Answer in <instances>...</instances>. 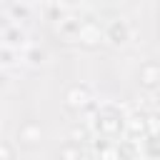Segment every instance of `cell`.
Instances as JSON below:
<instances>
[{
    "label": "cell",
    "instance_id": "obj_1",
    "mask_svg": "<svg viewBox=\"0 0 160 160\" xmlns=\"http://www.w3.org/2000/svg\"><path fill=\"white\" fill-rule=\"evenodd\" d=\"M92 130H98L105 140H110V142H115L112 138H118L120 132H122V128H125V118H122V112L115 108V105H102L98 112H95V122L90 125Z\"/></svg>",
    "mask_w": 160,
    "mask_h": 160
},
{
    "label": "cell",
    "instance_id": "obj_2",
    "mask_svg": "<svg viewBox=\"0 0 160 160\" xmlns=\"http://www.w3.org/2000/svg\"><path fill=\"white\" fill-rule=\"evenodd\" d=\"M138 80H140V85L145 88V90H158L160 88V62H152V60H148V62H142L140 65V72H138Z\"/></svg>",
    "mask_w": 160,
    "mask_h": 160
},
{
    "label": "cell",
    "instance_id": "obj_3",
    "mask_svg": "<svg viewBox=\"0 0 160 160\" xmlns=\"http://www.w3.org/2000/svg\"><path fill=\"white\" fill-rule=\"evenodd\" d=\"M40 138H42V130H40V125H38L35 120L22 122V125H20V130H18V142H20V145H25V148L38 145V142H40Z\"/></svg>",
    "mask_w": 160,
    "mask_h": 160
},
{
    "label": "cell",
    "instance_id": "obj_4",
    "mask_svg": "<svg viewBox=\"0 0 160 160\" xmlns=\"http://www.w3.org/2000/svg\"><path fill=\"white\" fill-rule=\"evenodd\" d=\"M128 38H130V28H128L125 20H112L105 28V40H110L112 45H122Z\"/></svg>",
    "mask_w": 160,
    "mask_h": 160
},
{
    "label": "cell",
    "instance_id": "obj_5",
    "mask_svg": "<svg viewBox=\"0 0 160 160\" xmlns=\"http://www.w3.org/2000/svg\"><path fill=\"white\" fill-rule=\"evenodd\" d=\"M65 100H68V105H70V108L80 110V108H85V105L92 100V98H90V88H88V85H72V88L68 90Z\"/></svg>",
    "mask_w": 160,
    "mask_h": 160
},
{
    "label": "cell",
    "instance_id": "obj_6",
    "mask_svg": "<svg viewBox=\"0 0 160 160\" xmlns=\"http://www.w3.org/2000/svg\"><path fill=\"white\" fill-rule=\"evenodd\" d=\"M115 148H118V160H138L140 158V145L132 138H125V140L115 142Z\"/></svg>",
    "mask_w": 160,
    "mask_h": 160
},
{
    "label": "cell",
    "instance_id": "obj_7",
    "mask_svg": "<svg viewBox=\"0 0 160 160\" xmlns=\"http://www.w3.org/2000/svg\"><path fill=\"white\" fill-rule=\"evenodd\" d=\"M58 160H85L82 145H78V142H72V140L62 142L60 150H58Z\"/></svg>",
    "mask_w": 160,
    "mask_h": 160
},
{
    "label": "cell",
    "instance_id": "obj_8",
    "mask_svg": "<svg viewBox=\"0 0 160 160\" xmlns=\"http://www.w3.org/2000/svg\"><path fill=\"white\" fill-rule=\"evenodd\" d=\"M70 135H72L70 140L80 145L82 140H88V138H90V125H72V130H70Z\"/></svg>",
    "mask_w": 160,
    "mask_h": 160
},
{
    "label": "cell",
    "instance_id": "obj_9",
    "mask_svg": "<svg viewBox=\"0 0 160 160\" xmlns=\"http://www.w3.org/2000/svg\"><path fill=\"white\" fill-rule=\"evenodd\" d=\"M0 160H15V148L5 140H0Z\"/></svg>",
    "mask_w": 160,
    "mask_h": 160
},
{
    "label": "cell",
    "instance_id": "obj_10",
    "mask_svg": "<svg viewBox=\"0 0 160 160\" xmlns=\"http://www.w3.org/2000/svg\"><path fill=\"white\" fill-rule=\"evenodd\" d=\"M28 58H30V62H35V65H38V62H42V52H40V50H30V52H28Z\"/></svg>",
    "mask_w": 160,
    "mask_h": 160
},
{
    "label": "cell",
    "instance_id": "obj_11",
    "mask_svg": "<svg viewBox=\"0 0 160 160\" xmlns=\"http://www.w3.org/2000/svg\"><path fill=\"white\" fill-rule=\"evenodd\" d=\"M5 82H8V75H2V72H0V88H2Z\"/></svg>",
    "mask_w": 160,
    "mask_h": 160
},
{
    "label": "cell",
    "instance_id": "obj_12",
    "mask_svg": "<svg viewBox=\"0 0 160 160\" xmlns=\"http://www.w3.org/2000/svg\"><path fill=\"white\" fill-rule=\"evenodd\" d=\"M158 115H160V112H158ZM158 128H160V120H158Z\"/></svg>",
    "mask_w": 160,
    "mask_h": 160
}]
</instances>
